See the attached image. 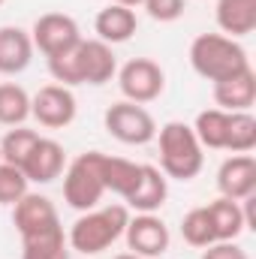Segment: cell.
Wrapping results in <instances>:
<instances>
[{"mask_svg": "<svg viewBox=\"0 0 256 259\" xmlns=\"http://www.w3.org/2000/svg\"><path fill=\"white\" fill-rule=\"evenodd\" d=\"M49 72L55 78V84L75 88V84H109L118 75V61L112 46L100 42V39H81L72 52L49 58Z\"/></svg>", "mask_w": 256, "mask_h": 259, "instance_id": "6da1fadb", "label": "cell"}, {"mask_svg": "<svg viewBox=\"0 0 256 259\" xmlns=\"http://www.w3.org/2000/svg\"><path fill=\"white\" fill-rule=\"evenodd\" d=\"M190 66L208 81H223L244 69H253L247 49L226 33H199L190 42Z\"/></svg>", "mask_w": 256, "mask_h": 259, "instance_id": "7a4b0ae2", "label": "cell"}, {"mask_svg": "<svg viewBox=\"0 0 256 259\" xmlns=\"http://www.w3.org/2000/svg\"><path fill=\"white\" fill-rule=\"evenodd\" d=\"M130 223V208L127 205H106V208H91L84 211L72 226H69V247L84 253V256H97L103 250H109L118 238H124V229Z\"/></svg>", "mask_w": 256, "mask_h": 259, "instance_id": "3957f363", "label": "cell"}, {"mask_svg": "<svg viewBox=\"0 0 256 259\" xmlns=\"http://www.w3.org/2000/svg\"><path fill=\"white\" fill-rule=\"evenodd\" d=\"M157 142H160V172L166 178L175 181H193L202 166H205V148L199 145L196 133L184 121H169L157 130Z\"/></svg>", "mask_w": 256, "mask_h": 259, "instance_id": "277c9868", "label": "cell"}, {"mask_svg": "<svg viewBox=\"0 0 256 259\" xmlns=\"http://www.w3.org/2000/svg\"><path fill=\"white\" fill-rule=\"evenodd\" d=\"M106 196L103 184V151L78 154L64 172V202L72 211H91Z\"/></svg>", "mask_w": 256, "mask_h": 259, "instance_id": "5b68a950", "label": "cell"}, {"mask_svg": "<svg viewBox=\"0 0 256 259\" xmlns=\"http://www.w3.org/2000/svg\"><path fill=\"white\" fill-rule=\"evenodd\" d=\"M103 124H106L112 139H118L124 145H148V142L157 139L154 115L145 106L130 103V100H121V103L109 106L106 115H103Z\"/></svg>", "mask_w": 256, "mask_h": 259, "instance_id": "8992f818", "label": "cell"}, {"mask_svg": "<svg viewBox=\"0 0 256 259\" xmlns=\"http://www.w3.org/2000/svg\"><path fill=\"white\" fill-rule=\"evenodd\" d=\"M118 88L130 103H154L166 91V72L151 58H133L118 69Z\"/></svg>", "mask_w": 256, "mask_h": 259, "instance_id": "52a82bcc", "label": "cell"}, {"mask_svg": "<svg viewBox=\"0 0 256 259\" xmlns=\"http://www.w3.org/2000/svg\"><path fill=\"white\" fill-rule=\"evenodd\" d=\"M30 39H33V49H39L49 58H58L72 52L78 42H81V30H78V21L66 12H46L33 21L30 27Z\"/></svg>", "mask_w": 256, "mask_h": 259, "instance_id": "ba28073f", "label": "cell"}, {"mask_svg": "<svg viewBox=\"0 0 256 259\" xmlns=\"http://www.w3.org/2000/svg\"><path fill=\"white\" fill-rule=\"evenodd\" d=\"M30 115L46 130H64L75 121L78 103L75 94L64 84H46L30 97Z\"/></svg>", "mask_w": 256, "mask_h": 259, "instance_id": "9c48e42d", "label": "cell"}, {"mask_svg": "<svg viewBox=\"0 0 256 259\" xmlns=\"http://www.w3.org/2000/svg\"><path fill=\"white\" fill-rule=\"evenodd\" d=\"M124 238H127L130 253H136L142 259H160L169 250V241H172L169 226L157 214H136V217H130Z\"/></svg>", "mask_w": 256, "mask_h": 259, "instance_id": "30bf717a", "label": "cell"}, {"mask_svg": "<svg viewBox=\"0 0 256 259\" xmlns=\"http://www.w3.org/2000/svg\"><path fill=\"white\" fill-rule=\"evenodd\" d=\"M64 166H66V151L61 142L55 139H46L39 136L36 145L30 148L27 160L21 163V172L30 184H52L55 178L64 175Z\"/></svg>", "mask_w": 256, "mask_h": 259, "instance_id": "8fae6325", "label": "cell"}, {"mask_svg": "<svg viewBox=\"0 0 256 259\" xmlns=\"http://www.w3.org/2000/svg\"><path fill=\"white\" fill-rule=\"evenodd\" d=\"M217 190L226 199L244 202L256 196V160L250 154H232L217 169Z\"/></svg>", "mask_w": 256, "mask_h": 259, "instance_id": "7c38bea8", "label": "cell"}, {"mask_svg": "<svg viewBox=\"0 0 256 259\" xmlns=\"http://www.w3.org/2000/svg\"><path fill=\"white\" fill-rule=\"evenodd\" d=\"M12 223H15V232L24 238V235L42 232V229L61 226V217H58V208L49 196L24 193L12 205Z\"/></svg>", "mask_w": 256, "mask_h": 259, "instance_id": "4fadbf2b", "label": "cell"}, {"mask_svg": "<svg viewBox=\"0 0 256 259\" xmlns=\"http://www.w3.org/2000/svg\"><path fill=\"white\" fill-rule=\"evenodd\" d=\"M33 39L30 30L18 24H3L0 27V75H18L33 61Z\"/></svg>", "mask_w": 256, "mask_h": 259, "instance_id": "5bb4252c", "label": "cell"}, {"mask_svg": "<svg viewBox=\"0 0 256 259\" xmlns=\"http://www.w3.org/2000/svg\"><path fill=\"white\" fill-rule=\"evenodd\" d=\"M94 30H97V39H100V42H106V46H121V42L133 39V33L139 30V18H136V12L127 9V6L109 3L106 9L97 12Z\"/></svg>", "mask_w": 256, "mask_h": 259, "instance_id": "9a60e30c", "label": "cell"}, {"mask_svg": "<svg viewBox=\"0 0 256 259\" xmlns=\"http://www.w3.org/2000/svg\"><path fill=\"white\" fill-rule=\"evenodd\" d=\"M214 103L223 112H250L256 103V72L244 69L232 78L214 81Z\"/></svg>", "mask_w": 256, "mask_h": 259, "instance_id": "2e32d148", "label": "cell"}, {"mask_svg": "<svg viewBox=\"0 0 256 259\" xmlns=\"http://www.w3.org/2000/svg\"><path fill=\"white\" fill-rule=\"evenodd\" d=\"M205 214L211 220V232H214V241H235L244 229H247V217H244V208L241 202L235 199H214L205 205Z\"/></svg>", "mask_w": 256, "mask_h": 259, "instance_id": "e0dca14e", "label": "cell"}, {"mask_svg": "<svg viewBox=\"0 0 256 259\" xmlns=\"http://www.w3.org/2000/svg\"><path fill=\"white\" fill-rule=\"evenodd\" d=\"M166 196H169V178L157 166L142 163V181L133 190V196L124 199V202H127V208L139 211V214H154L157 208H163Z\"/></svg>", "mask_w": 256, "mask_h": 259, "instance_id": "ac0fdd59", "label": "cell"}, {"mask_svg": "<svg viewBox=\"0 0 256 259\" xmlns=\"http://www.w3.org/2000/svg\"><path fill=\"white\" fill-rule=\"evenodd\" d=\"M214 18L226 36H250L256 30V0H217Z\"/></svg>", "mask_w": 256, "mask_h": 259, "instance_id": "d6986e66", "label": "cell"}, {"mask_svg": "<svg viewBox=\"0 0 256 259\" xmlns=\"http://www.w3.org/2000/svg\"><path fill=\"white\" fill-rule=\"evenodd\" d=\"M139 181H142V163L103 154V184H106V193L130 199L133 190L139 187Z\"/></svg>", "mask_w": 256, "mask_h": 259, "instance_id": "ffe728a7", "label": "cell"}, {"mask_svg": "<svg viewBox=\"0 0 256 259\" xmlns=\"http://www.w3.org/2000/svg\"><path fill=\"white\" fill-rule=\"evenodd\" d=\"M21 259H69V241L64 226H52L21 238Z\"/></svg>", "mask_w": 256, "mask_h": 259, "instance_id": "44dd1931", "label": "cell"}, {"mask_svg": "<svg viewBox=\"0 0 256 259\" xmlns=\"http://www.w3.org/2000/svg\"><path fill=\"white\" fill-rule=\"evenodd\" d=\"M226 130H229V112L223 109H205L193 121V133L199 145L211 151H226Z\"/></svg>", "mask_w": 256, "mask_h": 259, "instance_id": "7402d4cb", "label": "cell"}, {"mask_svg": "<svg viewBox=\"0 0 256 259\" xmlns=\"http://www.w3.org/2000/svg\"><path fill=\"white\" fill-rule=\"evenodd\" d=\"M30 118V94L15 81H0V124L21 127Z\"/></svg>", "mask_w": 256, "mask_h": 259, "instance_id": "603a6c76", "label": "cell"}, {"mask_svg": "<svg viewBox=\"0 0 256 259\" xmlns=\"http://www.w3.org/2000/svg\"><path fill=\"white\" fill-rule=\"evenodd\" d=\"M253 148H256V118L250 112H229L226 151H232V154H250Z\"/></svg>", "mask_w": 256, "mask_h": 259, "instance_id": "cb8c5ba5", "label": "cell"}, {"mask_svg": "<svg viewBox=\"0 0 256 259\" xmlns=\"http://www.w3.org/2000/svg\"><path fill=\"white\" fill-rule=\"evenodd\" d=\"M39 133L36 130H27V127H12L3 139H0V163H9V166H18L27 160L30 148L36 145Z\"/></svg>", "mask_w": 256, "mask_h": 259, "instance_id": "d4e9b609", "label": "cell"}, {"mask_svg": "<svg viewBox=\"0 0 256 259\" xmlns=\"http://www.w3.org/2000/svg\"><path fill=\"white\" fill-rule=\"evenodd\" d=\"M181 235H184V241L190 244V247H208V244H214V232H211V220H208V214H205V205L202 208H193L184 214V220H181Z\"/></svg>", "mask_w": 256, "mask_h": 259, "instance_id": "484cf974", "label": "cell"}, {"mask_svg": "<svg viewBox=\"0 0 256 259\" xmlns=\"http://www.w3.org/2000/svg\"><path fill=\"white\" fill-rule=\"evenodd\" d=\"M27 187H30V181L24 178V172L18 166L0 163V205H15L24 193H30Z\"/></svg>", "mask_w": 256, "mask_h": 259, "instance_id": "4316f807", "label": "cell"}, {"mask_svg": "<svg viewBox=\"0 0 256 259\" xmlns=\"http://www.w3.org/2000/svg\"><path fill=\"white\" fill-rule=\"evenodd\" d=\"M145 12L160 21V24H169V21H178L187 9V0H142Z\"/></svg>", "mask_w": 256, "mask_h": 259, "instance_id": "83f0119b", "label": "cell"}, {"mask_svg": "<svg viewBox=\"0 0 256 259\" xmlns=\"http://www.w3.org/2000/svg\"><path fill=\"white\" fill-rule=\"evenodd\" d=\"M199 259H250V256L235 241H214V244L202 247V256Z\"/></svg>", "mask_w": 256, "mask_h": 259, "instance_id": "f1b7e54d", "label": "cell"}, {"mask_svg": "<svg viewBox=\"0 0 256 259\" xmlns=\"http://www.w3.org/2000/svg\"><path fill=\"white\" fill-rule=\"evenodd\" d=\"M112 3H118V6H127V9H136V6H142V0H112Z\"/></svg>", "mask_w": 256, "mask_h": 259, "instance_id": "f546056e", "label": "cell"}, {"mask_svg": "<svg viewBox=\"0 0 256 259\" xmlns=\"http://www.w3.org/2000/svg\"><path fill=\"white\" fill-rule=\"evenodd\" d=\"M115 259H142V256H136V253H121V256H115Z\"/></svg>", "mask_w": 256, "mask_h": 259, "instance_id": "4dcf8cb0", "label": "cell"}, {"mask_svg": "<svg viewBox=\"0 0 256 259\" xmlns=\"http://www.w3.org/2000/svg\"><path fill=\"white\" fill-rule=\"evenodd\" d=\"M3 3H6V0H0V6H3Z\"/></svg>", "mask_w": 256, "mask_h": 259, "instance_id": "1f68e13d", "label": "cell"}]
</instances>
